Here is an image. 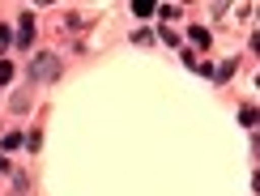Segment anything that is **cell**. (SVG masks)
<instances>
[{
  "label": "cell",
  "mask_w": 260,
  "mask_h": 196,
  "mask_svg": "<svg viewBox=\"0 0 260 196\" xmlns=\"http://www.w3.org/2000/svg\"><path fill=\"white\" fill-rule=\"evenodd\" d=\"M231 73H235V60H226V64H218V73H213V77H218V81H226Z\"/></svg>",
  "instance_id": "cell-5"
},
{
  "label": "cell",
  "mask_w": 260,
  "mask_h": 196,
  "mask_svg": "<svg viewBox=\"0 0 260 196\" xmlns=\"http://www.w3.org/2000/svg\"><path fill=\"white\" fill-rule=\"evenodd\" d=\"M30 35H35V17H30V13H26V17H21V21H17V39H13V43H17V47H21V51H30Z\"/></svg>",
  "instance_id": "cell-2"
},
{
  "label": "cell",
  "mask_w": 260,
  "mask_h": 196,
  "mask_svg": "<svg viewBox=\"0 0 260 196\" xmlns=\"http://www.w3.org/2000/svg\"><path fill=\"white\" fill-rule=\"evenodd\" d=\"M133 13H137V17H149V13H154V5H149V0H137Z\"/></svg>",
  "instance_id": "cell-4"
},
{
  "label": "cell",
  "mask_w": 260,
  "mask_h": 196,
  "mask_svg": "<svg viewBox=\"0 0 260 196\" xmlns=\"http://www.w3.org/2000/svg\"><path fill=\"white\" fill-rule=\"evenodd\" d=\"M192 43H197V47H205V43H209V30H205V26H192Z\"/></svg>",
  "instance_id": "cell-3"
},
{
  "label": "cell",
  "mask_w": 260,
  "mask_h": 196,
  "mask_svg": "<svg viewBox=\"0 0 260 196\" xmlns=\"http://www.w3.org/2000/svg\"><path fill=\"white\" fill-rule=\"evenodd\" d=\"M13 47V35H9V26H0V51H9Z\"/></svg>",
  "instance_id": "cell-6"
},
{
  "label": "cell",
  "mask_w": 260,
  "mask_h": 196,
  "mask_svg": "<svg viewBox=\"0 0 260 196\" xmlns=\"http://www.w3.org/2000/svg\"><path fill=\"white\" fill-rule=\"evenodd\" d=\"M9 77H13V64H9V60H0V81H9Z\"/></svg>",
  "instance_id": "cell-7"
},
{
  "label": "cell",
  "mask_w": 260,
  "mask_h": 196,
  "mask_svg": "<svg viewBox=\"0 0 260 196\" xmlns=\"http://www.w3.org/2000/svg\"><path fill=\"white\" fill-rule=\"evenodd\" d=\"M56 77H60V60L39 51V56L30 60V81H56Z\"/></svg>",
  "instance_id": "cell-1"
}]
</instances>
